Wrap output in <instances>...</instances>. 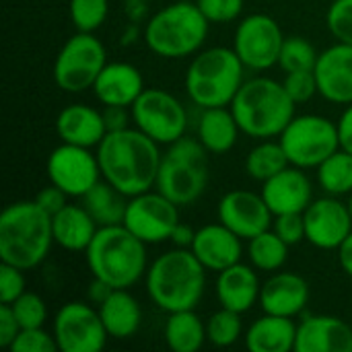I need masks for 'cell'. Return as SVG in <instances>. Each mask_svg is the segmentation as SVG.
<instances>
[{
    "label": "cell",
    "instance_id": "obj_22",
    "mask_svg": "<svg viewBox=\"0 0 352 352\" xmlns=\"http://www.w3.org/2000/svg\"><path fill=\"white\" fill-rule=\"evenodd\" d=\"M295 352H352V328L336 316H307L297 326Z\"/></svg>",
    "mask_w": 352,
    "mask_h": 352
},
{
    "label": "cell",
    "instance_id": "obj_14",
    "mask_svg": "<svg viewBox=\"0 0 352 352\" xmlns=\"http://www.w3.org/2000/svg\"><path fill=\"white\" fill-rule=\"evenodd\" d=\"M52 332L60 352H99L109 338L99 309L82 301L62 305L54 318Z\"/></svg>",
    "mask_w": 352,
    "mask_h": 352
},
{
    "label": "cell",
    "instance_id": "obj_18",
    "mask_svg": "<svg viewBox=\"0 0 352 352\" xmlns=\"http://www.w3.org/2000/svg\"><path fill=\"white\" fill-rule=\"evenodd\" d=\"M318 95L336 105L352 103V45L336 41L320 52L314 66Z\"/></svg>",
    "mask_w": 352,
    "mask_h": 352
},
{
    "label": "cell",
    "instance_id": "obj_9",
    "mask_svg": "<svg viewBox=\"0 0 352 352\" xmlns=\"http://www.w3.org/2000/svg\"><path fill=\"white\" fill-rule=\"evenodd\" d=\"M280 144L291 165L301 169H318L330 155L340 148L338 124L324 116H295L280 134Z\"/></svg>",
    "mask_w": 352,
    "mask_h": 352
},
{
    "label": "cell",
    "instance_id": "obj_48",
    "mask_svg": "<svg viewBox=\"0 0 352 352\" xmlns=\"http://www.w3.org/2000/svg\"><path fill=\"white\" fill-rule=\"evenodd\" d=\"M124 14L128 23L142 25L148 21V0H124Z\"/></svg>",
    "mask_w": 352,
    "mask_h": 352
},
{
    "label": "cell",
    "instance_id": "obj_13",
    "mask_svg": "<svg viewBox=\"0 0 352 352\" xmlns=\"http://www.w3.org/2000/svg\"><path fill=\"white\" fill-rule=\"evenodd\" d=\"M285 35L276 19L264 12H254L241 19L235 31L233 50L248 70H268L278 64Z\"/></svg>",
    "mask_w": 352,
    "mask_h": 352
},
{
    "label": "cell",
    "instance_id": "obj_25",
    "mask_svg": "<svg viewBox=\"0 0 352 352\" xmlns=\"http://www.w3.org/2000/svg\"><path fill=\"white\" fill-rule=\"evenodd\" d=\"M260 278L254 266L248 264H233L219 272L217 276V297L221 307L245 314L256 303H260Z\"/></svg>",
    "mask_w": 352,
    "mask_h": 352
},
{
    "label": "cell",
    "instance_id": "obj_40",
    "mask_svg": "<svg viewBox=\"0 0 352 352\" xmlns=\"http://www.w3.org/2000/svg\"><path fill=\"white\" fill-rule=\"evenodd\" d=\"M10 352H58V342L54 332H45L43 328H23L14 342L8 346Z\"/></svg>",
    "mask_w": 352,
    "mask_h": 352
},
{
    "label": "cell",
    "instance_id": "obj_46",
    "mask_svg": "<svg viewBox=\"0 0 352 352\" xmlns=\"http://www.w3.org/2000/svg\"><path fill=\"white\" fill-rule=\"evenodd\" d=\"M66 198H68L66 192H62L58 186L50 184L47 188H43V190L35 196V202H37L50 217H54L56 212H60V210L68 204Z\"/></svg>",
    "mask_w": 352,
    "mask_h": 352
},
{
    "label": "cell",
    "instance_id": "obj_19",
    "mask_svg": "<svg viewBox=\"0 0 352 352\" xmlns=\"http://www.w3.org/2000/svg\"><path fill=\"white\" fill-rule=\"evenodd\" d=\"M262 196L272 214L305 212L314 202V186L301 167L289 165L268 182H264Z\"/></svg>",
    "mask_w": 352,
    "mask_h": 352
},
{
    "label": "cell",
    "instance_id": "obj_32",
    "mask_svg": "<svg viewBox=\"0 0 352 352\" xmlns=\"http://www.w3.org/2000/svg\"><path fill=\"white\" fill-rule=\"evenodd\" d=\"M289 243H285L272 227L248 241V258L256 270L278 272L289 260Z\"/></svg>",
    "mask_w": 352,
    "mask_h": 352
},
{
    "label": "cell",
    "instance_id": "obj_52",
    "mask_svg": "<svg viewBox=\"0 0 352 352\" xmlns=\"http://www.w3.org/2000/svg\"><path fill=\"white\" fill-rule=\"evenodd\" d=\"M338 252V262H340V268L349 274L352 278V233L342 241V245L336 250Z\"/></svg>",
    "mask_w": 352,
    "mask_h": 352
},
{
    "label": "cell",
    "instance_id": "obj_37",
    "mask_svg": "<svg viewBox=\"0 0 352 352\" xmlns=\"http://www.w3.org/2000/svg\"><path fill=\"white\" fill-rule=\"evenodd\" d=\"M68 12L76 31L95 33L109 14V0H70Z\"/></svg>",
    "mask_w": 352,
    "mask_h": 352
},
{
    "label": "cell",
    "instance_id": "obj_7",
    "mask_svg": "<svg viewBox=\"0 0 352 352\" xmlns=\"http://www.w3.org/2000/svg\"><path fill=\"white\" fill-rule=\"evenodd\" d=\"M208 19L196 2L179 0L157 10L144 23L146 47L167 60L194 56L208 37Z\"/></svg>",
    "mask_w": 352,
    "mask_h": 352
},
{
    "label": "cell",
    "instance_id": "obj_12",
    "mask_svg": "<svg viewBox=\"0 0 352 352\" xmlns=\"http://www.w3.org/2000/svg\"><path fill=\"white\" fill-rule=\"evenodd\" d=\"M122 225L146 245H157L171 239L179 225V206L159 190H148L128 198Z\"/></svg>",
    "mask_w": 352,
    "mask_h": 352
},
{
    "label": "cell",
    "instance_id": "obj_26",
    "mask_svg": "<svg viewBox=\"0 0 352 352\" xmlns=\"http://www.w3.org/2000/svg\"><path fill=\"white\" fill-rule=\"evenodd\" d=\"M99 225L82 204H66L52 217L54 241L66 252H87Z\"/></svg>",
    "mask_w": 352,
    "mask_h": 352
},
{
    "label": "cell",
    "instance_id": "obj_3",
    "mask_svg": "<svg viewBox=\"0 0 352 352\" xmlns=\"http://www.w3.org/2000/svg\"><path fill=\"white\" fill-rule=\"evenodd\" d=\"M146 293L165 314L196 309L206 289V268L192 250L175 248L161 254L146 270Z\"/></svg>",
    "mask_w": 352,
    "mask_h": 352
},
{
    "label": "cell",
    "instance_id": "obj_1",
    "mask_svg": "<svg viewBox=\"0 0 352 352\" xmlns=\"http://www.w3.org/2000/svg\"><path fill=\"white\" fill-rule=\"evenodd\" d=\"M159 146L136 126L107 132L97 146L103 179L128 198L153 190L163 157Z\"/></svg>",
    "mask_w": 352,
    "mask_h": 352
},
{
    "label": "cell",
    "instance_id": "obj_21",
    "mask_svg": "<svg viewBox=\"0 0 352 352\" xmlns=\"http://www.w3.org/2000/svg\"><path fill=\"white\" fill-rule=\"evenodd\" d=\"M309 283L295 272H274L260 291V307L264 314L297 318L309 303Z\"/></svg>",
    "mask_w": 352,
    "mask_h": 352
},
{
    "label": "cell",
    "instance_id": "obj_34",
    "mask_svg": "<svg viewBox=\"0 0 352 352\" xmlns=\"http://www.w3.org/2000/svg\"><path fill=\"white\" fill-rule=\"evenodd\" d=\"M318 184L328 196L352 194V153L338 148L318 167Z\"/></svg>",
    "mask_w": 352,
    "mask_h": 352
},
{
    "label": "cell",
    "instance_id": "obj_49",
    "mask_svg": "<svg viewBox=\"0 0 352 352\" xmlns=\"http://www.w3.org/2000/svg\"><path fill=\"white\" fill-rule=\"evenodd\" d=\"M338 134H340V148L352 153V103L346 105L338 120Z\"/></svg>",
    "mask_w": 352,
    "mask_h": 352
},
{
    "label": "cell",
    "instance_id": "obj_47",
    "mask_svg": "<svg viewBox=\"0 0 352 352\" xmlns=\"http://www.w3.org/2000/svg\"><path fill=\"white\" fill-rule=\"evenodd\" d=\"M103 120L107 126V132H118L124 128H130V113L124 105H103Z\"/></svg>",
    "mask_w": 352,
    "mask_h": 352
},
{
    "label": "cell",
    "instance_id": "obj_35",
    "mask_svg": "<svg viewBox=\"0 0 352 352\" xmlns=\"http://www.w3.org/2000/svg\"><path fill=\"white\" fill-rule=\"evenodd\" d=\"M241 336H243V322H241V314L237 311L221 307L206 322V340L214 346L221 349L233 346Z\"/></svg>",
    "mask_w": 352,
    "mask_h": 352
},
{
    "label": "cell",
    "instance_id": "obj_23",
    "mask_svg": "<svg viewBox=\"0 0 352 352\" xmlns=\"http://www.w3.org/2000/svg\"><path fill=\"white\" fill-rule=\"evenodd\" d=\"M140 70L130 62H107L93 85V93L101 105L132 107L144 91Z\"/></svg>",
    "mask_w": 352,
    "mask_h": 352
},
{
    "label": "cell",
    "instance_id": "obj_4",
    "mask_svg": "<svg viewBox=\"0 0 352 352\" xmlns=\"http://www.w3.org/2000/svg\"><path fill=\"white\" fill-rule=\"evenodd\" d=\"M91 274L113 289H130L146 276V243L124 225L99 227L85 252Z\"/></svg>",
    "mask_w": 352,
    "mask_h": 352
},
{
    "label": "cell",
    "instance_id": "obj_17",
    "mask_svg": "<svg viewBox=\"0 0 352 352\" xmlns=\"http://www.w3.org/2000/svg\"><path fill=\"white\" fill-rule=\"evenodd\" d=\"M217 212L219 221L245 241L260 235L262 231H268L274 221V214L268 208L264 196L250 190L227 192L221 198Z\"/></svg>",
    "mask_w": 352,
    "mask_h": 352
},
{
    "label": "cell",
    "instance_id": "obj_28",
    "mask_svg": "<svg viewBox=\"0 0 352 352\" xmlns=\"http://www.w3.org/2000/svg\"><path fill=\"white\" fill-rule=\"evenodd\" d=\"M297 324L293 318L264 314L245 334V346L252 352H291L295 351Z\"/></svg>",
    "mask_w": 352,
    "mask_h": 352
},
{
    "label": "cell",
    "instance_id": "obj_44",
    "mask_svg": "<svg viewBox=\"0 0 352 352\" xmlns=\"http://www.w3.org/2000/svg\"><path fill=\"white\" fill-rule=\"evenodd\" d=\"M25 270L10 266V264H0V303H14L27 289L25 283Z\"/></svg>",
    "mask_w": 352,
    "mask_h": 352
},
{
    "label": "cell",
    "instance_id": "obj_43",
    "mask_svg": "<svg viewBox=\"0 0 352 352\" xmlns=\"http://www.w3.org/2000/svg\"><path fill=\"white\" fill-rule=\"evenodd\" d=\"M272 231L289 245H297L305 241V219L303 212L276 214L272 221Z\"/></svg>",
    "mask_w": 352,
    "mask_h": 352
},
{
    "label": "cell",
    "instance_id": "obj_33",
    "mask_svg": "<svg viewBox=\"0 0 352 352\" xmlns=\"http://www.w3.org/2000/svg\"><path fill=\"white\" fill-rule=\"evenodd\" d=\"M291 163L287 159V153L280 144V140H262L260 144H256L248 157H245V171L252 179L256 182H268L270 177H274L276 173H280L283 169H287Z\"/></svg>",
    "mask_w": 352,
    "mask_h": 352
},
{
    "label": "cell",
    "instance_id": "obj_53",
    "mask_svg": "<svg viewBox=\"0 0 352 352\" xmlns=\"http://www.w3.org/2000/svg\"><path fill=\"white\" fill-rule=\"evenodd\" d=\"M138 31H140V25H134V23H128L124 35H122V43L128 45V43H134L136 37H138Z\"/></svg>",
    "mask_w": 352,
    "mask_h": 352
},
{
    "label": "cell",
    "instance_id": "obj_39",
    "mask_svg": "<svg viewBox=\"0 0 352 352\" xmlns=\"http://www.w3.org/2000/svg\"><path fill=\"white\" fill-rule=\"evenodd\" d=\"M326 25L336 41L352 45V0H334L326 12Z\"/></svg>",
    "mask_w": 352,
    "mask_h": 352
},
{
    "label": "cell",
    "instance_id": "obj_20",
    "mask_svg": "<svg viewBox=\"0 0 352 352\" xmlns=\"http://www.w3.org/2000/svg\"><path fill=\"white\" fill-rule=\"evenodd\" d=\"M243 239L233 233L229 227H225L221 221L212 225H204L196 231L192 252L200 260V264L206 270L221 272L237 262H241L243 256Z\"/></svg>",
    "mask_w": 352,
    "mask_h": 352
},
{
    "label": "cell",
    "instance_id": "obj_54",
    "mask_svg": "<svg viewBox=\"0 0 352 352\" xmlns=\"http://www.w3.org/2000/svg\"><path fill=\"white\" fill-rule=\"evenodd\" d=\"M346 204H349V210H351V217H352V194L349 196V202H346Z\"/></svg>",
    "mask_w": 352,
    "mask_h": 352
},
{
    "label": "cell",
    "instance_id": "obj_24",
    "mask_svg": "<svg viewBox=\"0 0 352 352\" xmlns=\"http://www.w3.org/2000/svg\"><path fill=\"white\" fill-rule=\"evenodd\" d=\"M56 134L66 144H76L87 148L99 146V142L107 134L103 111L85 103L66 105L56 118Z\"/></svg>",
    "mask_w": 352,
    "mask_h": 352
},
{
    "label": "cell",
    "instance_id": "obj_36",
    "mask_svg": "<svg viewBox=\"0 0 352 352\" xmlns=\"http://www.w3.org/2000/svg\"><path fill=\"white\" fill-rule=\"evenodd\" d=\"M318 56H320V52L314 47V43L309 39H305L301 35H291V37H285L280 58H278V66L285 72L314 70Z\"/></svg>",
    "mask_w": 352,
    "mask_h": 352
},
{
    "label": "cell",
    "instance_id": "obj_42",
    "mask_svg": "<svg viewBox=\"0 0 352 352\" xmlns=\"http://www.w3.org/2000/svg\"><path fill=\"white\" fill-rule=\"evenodd\" d=\"M289 97L299 105V103H307L314 99V95H318V80L314 70H297V72H287L285 80H283Z\"/></svg>",
    "mask_w": 352,
    "mask_h": 352
},
{
    "label": "cell",
    "instance_id": "obj_29",
    "mask_svg": "<svg viewBox=\"0 0 352 352\" xmlns=\"http://www.w3.org/2000/svg\"><path fill=\"white\" fill-rule=\"evenodd\" d=\"M239 124L231 107H208L202 109L198 120V140L210 155L229 153L239 138Z\"/></svg>",
    "mask_w": 352,
    "mask_h": 352
},
{
    "label": "cell",
    "instance_id": "obj_31",
    "mask_svg": "<svg viewBox=\"0 0 352 352\" xmlns=\"http://www.w3.org/2000/svg\"><path fill=\"white\" fill-rule=\"evenodd\" d=\"M167 322L163 328V336L167 346L173 352H196L204 346L206 340V324L194 314V309L167 314Z\"/></svg>",
    "mask_w": 352,
    "mask_h": 352
},
{
    "label": "cell",
    "instance_id": "obj_45",
    "mask_svg": "<svg viewBox=\"0 0 352 352\" xmlns=\"http://www.w3.org/2000/svg\"><path fill=\"white\" fill-rule=\"evenodd\" d=\"M21 332V324L10 305L0 303V346L8 349Z\"/></svg>",
    "mask_w": 352,
    "mask_h": 352
},
{
    "label": "cell",
    "instance_id": "obj_41",
    "mask_svg": "<svg viewBox=\"0 0 352 352\" xmlns=\"http://www.w3.org/2000/svg\"><path fill=\"white\" fill-rule=\"evenodd\" d=\"M196 4L210 25L237 21L243 12V0H196Z\"/></svg>",
    "mask_w": 352,
    "mask_h": 352
},
{
    "label": "cell",
    "instance_id": "obj_16",
    "mask_svg": "<svg viewBox=\"0 0 352 352\" xmlns=\"http://www.w3.org/2000/svg\"><path fill=\"white\" fill-rule=\"evenodd\" d=\"M305 219V241L318 250H338L352 233V217L349 204L340 202L338 196H324L314 200L303 212Z\"/></svg>",
    "mask_w": 352,
    "mask_h": 352
},
{
    "label": "cell",
    "instance_id": "obj_11",
    "mask_svg": "<svg viewBox=\"0 0 352 352\" xmlns=\"http://www.w3.org/2000/svg\"><path fill=\"white\" fill-rule=\"evenodd\" d=\"M130 109L134 126L159 144H171L186 136L188 111L175 95L163 89H144Z\"/></svg>",
    "mask_w": 352,
    "mask_h": 352
},
{
    "label": "cell",
    "instance_id": "obj_6",
    "mask_svg": "<svg viewBox=\"0 0 352 352\" xmlns=\"http://www.w3.org/2000/svg\"><path fill=\"white\" fill-rule=\"evenodd\" d=\"M184 82L190 101L200 109L229 107L245 82V64L233 47L214 45L192 58Z\"/></svg>",
    "mask_w": 352,
    "mask_h": 352
},
{
    "label": "cell",
    "instance_id": "obj_15",
    "mask_svg": "<svg viewBox=\"0 0 352 352\" xmlns=\"http://www.w3.org/2000/svg\"><path fill=\"white\" fill-rule=\"evenodd\" d=\"M50 184L58 186L68 198H82L103 175L97 153L87 146L66 144L56 146L45 163Z\"/></svg>",
    "mask_w": 352,
    "mask_h": 352
},
{
    "label": "cell",
    "instance_id": "obj_27",
    "mask_svg": "<svg viewBox=\"0 0 352 352\" xmlns=\"http://www.w3.org/2000/svg\"><path fill=\"white\" fill-rule=\"evenodd\" d=\"M97 309L109 338L126 340L140 330L142 307L128 289H113L111 295Z\"/></svg>",
    "mask_w": 352,
    "mask_h": 352
},
{
    "label": "cell",
    "instance_id": "obj_38",
    "mask_svg": "<svg viewBox=\"0 0 352 352\" xmlns=\"http://www.w3.org/2000/svg\"><path fill=\"white\" fill-rule=\"evenodd\" d=\"M10 307L21 324V330L23 328H43L47 322V305L37 293L25 291L14 303H10Z\"/></svg>",
    "mask_w": 352,
    "mask_h": 352
},
{
    "label": "cell",
    "instance_id": "obj_30",
    "mask_svg": "<svg viewBox=\"0 0 352 352\" xmlns=\"http://www.w3.org/2000/svg\"><path fill=\"white\" fill-rule=\"evenodd\" d=\"M82 206L87 212L95 219L99 227H109V225H122L126 206H128V196L116 190L109 182L103 177L82 196Z\"/></svg>",
    "mask_w": 352,
    "mask_h": 352
},
{
    "label": "cell",
    "instance_id": "obj_5",
    "mask_svg": "<svg viewBox=\"0 0 352 352\" xmlns=\"http://www.w3.org/2000/svg\"><path fill=\"white\" fill-rule=\"evenodd\" d=\"M229 107L241 132L258 140L280 136L297 116V103L289 97L285 85L268 76L248 78Z\"/></svg>",
    "mask_w": 352,
    "mask_h": 352
},
{
    "label": "cell",
    "instance_id": "obj_51",
    "mask_svg": "<svg viewBox=\"0 0 352 352\" xmlns=\"http://www.w3.org/2000/svg\"><path fill=\"white\" fill-rule=\"evenodd\" d=\"M194 237H196V231H194L192 227H188V225L179 223V225L175 227V231H173V235H171V239H169V241H171L175 248L190 250V248H192V243H194Z\"/></svg>",
    "mask_w": 352,
    "mask_h": 352
},
{
    "label": "cell",
    "instance_id": "obj_50",
    "mask_svg": "<svg viewBox=\"0 0 352 352\" xmlns=\"http://www.w3.org/2000/svg\"><path fill=\"white\" fill-rule=\"evenodd\" d=\"M111 291H113V287H109L107 283H103V280H99V278L93 276V280H91V285H89V291H87V297H89V301H91L93 305L99 307V305L111 295Z\"/></svg>",
    "mask_w": 352,
    "mask_h": 352
},
{
    "label": "cell",
    "instance_id": "obj_8",
    "mask_svg": "<svg viewBox=\"0 0 352 352\" xmlns=\"http://www.w3.org/2000/svg\"><path fill=\"white\" fill-rule=\"evenodd\" d=\"M208 151L198 138L182 136L161 157L155 190L179 208L194 204L208 186Z\"/></svg>",
    "mask_w": 352,
    "mask_h": 352
},
{
    "label": "cell",
    "instance_id": "obj_10",
    "mask_svg": "<svg viewBox=\"0 0 352 352\" xmlns=\"http://www.w3.org/2000/svg\"><path fill=\"white\" fill-rule=\"evenodd\" d=\"M105 64V45L93 33L76 31L70 39H66L56 56L54 82L66 93H82L93 89Z\"/></svg>",
    "mask_w": 352,
    "mask_h": 352
},
{
    "label": "cell",
    "instance_id": "obj_2",
    "mask_svg": "<svg viewBox=\"0 0 352 352\" xmlns=\"http://www.w3.org/2000/svg\"><path fill=\"white\" fill-rule=\"evenodd\" d=\"M52 217L35 200L8 204L0 214V260L21 270L37 268L54 245Z\"/></svg>",
    "mask_w": 352,
    "mask_h": 352
}]
</instances>
